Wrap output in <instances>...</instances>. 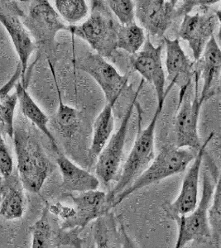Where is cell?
<instances>
[{
    "mask_svg": "<svg viewBox=\"0 0 221 248\" xmlns=\"http://www.w3.org/2000/svg\"><path fill=\"white\" fill-rule=\"evenodd\" d=\"M13 141L17 173L24 189L38 193L51 174V161L39 141L24 128H15Z\"/></svg>",
    "mask_w": 221,
    "mask_h": 248,
    "instance_id": "obj_2",
    "label": "cell"
},
{
    "mask_svg": "<svg viewBox=\"0 0 221 248\" xmlns=\"http://www.w3.org/2000/svg\"><path fill=\"white\" fill-rule=\"evenodd\" d=\"M75 65L95 79L104 93L106 104L112 106H114L123 91L128 86V76L121 75L116 68L99 54H88L77 60Z\"/></svg>",
    "mask_w": 221,
    "mask_h": 248,
    "instance_id": "obj_8",
    "label": "cell"
},
{
    "mask_svg": "<svg viewBox=\"0 0 221 248\" xmlns=\"http://www.w3.org/2000/svg\"><path fill=\"white\" fill-rule=\"evenodd\" d=\"M113 108L106 104L94 123L93 137L89 150V158L91 161L97 160L112 136L114 128Z\"/></svg>",
    "mask_w": 221,
    "mask_h": 248,
    "instance_id": "obj_22",
    "label": "cell"
},
{
    "mask_svg": "<svg viewBox=\"0 0 221 248\" xmlns=\"http://www.w3.org/2000/svg\"><path fill=\"white\" fill-rule=\"evenodd\" d=\"M93 237L96 248H134L125 229L110 210L95 219Z\"/></svg>",
    "mask_w": 221,
    "mask_h": 248,
    "instance_id": "obj_19",
    "label": "cell"
},
{
    "mask_svg": "<svg viewBox=\"0 0 221 248\" xmlns=\"http://www.w3.org/2000/svg\"><path fill=\"white\" fill-rule=\"evenodd\" d=\"M119 25L106 9H95L81 24L70 25L69 32L88 43L95 53L112 58L118 50Z\"/></svg>",
    "mask_w": 221,
    "mask_h": 248,
    "instance_id": "obj_5",
    "label": "cell"
},
{
    "mask_svg": "<svg viewBox=\"0 0 221 248\" xmlns=\"http://www.w3.org/2000/svg\"><path fill=\"white\" fill-rule=\"evenodd\" d=\"M171 1H172V2H173V3H174V4H177V3H178V2H179V0H171Z\"/></svg>",
    "mask_w": 221,
    "mask_h": 248,
    "instance_id": "obj_36",
    "label": "cell"
},
{
    "mask_svg": "<svg viewBox=\"0 0 221 248\" xmlns=\"http://www.w3.org/2000/svg\"><path fill=\"white\" fill-rule=\"evenodd\" d=\"M163 44L154 46L150 36L147 34V39L142 49L136 54L131 55V66L142 76L146 81L150 83L155 89L158 104L165 103L173 85L166 89V75L162 65V53Z\"/></svg>",
    "mask_w": 221,
    "mask_h": 248,
    "instance_id": "obj_10",
    "label": "cell"
},
{
    "mask_svg": "<svg viewBox=\"0 0 221 248\" xmlns=\"http://www.w3.org/2000/svg\"><path fill=\"white\" fill-rule=\"evenodd\" d=\"M92 10L95 9H105L104 0H91Z\"/></svg>",
    "mask_w": 221,
    "mask_h": 248,
    "instance_id": "obj_34",
    "label": "cell"
},
{
    "mask_svg": "<svg viewBox=\"0 0 221 248\" xmlns=\"http://www.w3.org/2000/svg\"><path fill=\"white\" fill-rule=\"evenodd\" d=\"M83 230L79 227L72 229L59 227L55 235L53 248H82L83 241L79 235Z\"/></svg>",
    "mask_w": 221,
    "mask_h": 248,
    "instance_id": "obj_30",
    "label": "cell"
},
{
    "mask_svg": "<svg viewBox=\"0 0 221 248\" xmlns=\"http://www.w3.org/2000/svg\"><path fill=\"white\" fill-rule=\"evenodd\" d=\"M0 172L2 178H9L15 173V163L4 137L1 135L0 142Z\"/></svg>",
    "mask_w": 221,
    "mask_h": 248,
    "instance_id": "obj_31",
    "label": "cell"
},
{
    "mask_svg": "<svg viewBox=\"0 0 221 248\" xmlns=\"http://www.w3.org/2000/svg\"><path fill=\"white\" fill-rule=\"evenodd\" d=\"M21 18L37 48L55 46L58 32L70 29L49 0H31L28 15Z\"/></svg>",
    "mask_w": 221,
    "mask_h": 248,
    "instance_id": "obj_6",
    "label": "cell"
},
{
    "mask_svg": "<svg viewBox=\"0 0 221 248\" xmlns=\"http://www.w3.org/2000/svg\"><path fill=\"white\" fill-rule=\"evenodd\" d=\"M49 66L51 68V74L54 79L58 96V108L55 114V124L60 134L65 139H71L77 133L79 128V113L75 108L65 105L63 102L59 85L57 83L56 72L51 62L48 61Z\"/></svg>",
    "mask_w": 221,
    "mask_h": 248,
    "instance_id": "obj_23",
    "label": "cell"
},
{
    "mask_svg": "<svg viewBox=\"0 0 221 248\" xmlns=\"http://www.w3.org/2000/svg\"><path fill=\"white\" fill-rule=\"evenodd\" d=\"M16 92L18 97L20 108L26 119H29L35 126L49 139V141L52 145L53 149L57 153L60 151L57 147V141L54 136L49 130V119L46 115L42 108L37 105V103L32 99L30 93L28 91V86L23 85L22 81H19L16 85Z\"/></svg>",
    "mask_w": 221,
    "mask_h": 248,
    "instance_id": "obj_21",
    "label": "cell"
},
{
    "mask_svg": "<svg viewBox=\"0 0 221 248\" xmlns=\"http://www.w3.org/2000/svg\"><path fill=\"white\" fill-rule=\"evenodd\" d=\"M215 133H210L202 143V146L196 153L190 168L187 170L182 181V188L176 200L170 203L163 205V209L167 217L174 220L182 215H188L196 209L199 203V182L202 163L206 148L211 140L214 139Z\"/></svg>",
    "mask_w": 221,
    "mask_h": 248,
    "instance_id": "obj_11",
    "label": "cell"
},
{
    "mask_svg": "<svg viewBox=\"0 0 221 248\" xmlns=\"http://www.w3.org/2000/svg\"><path fill=\"white\" fill-rule=\"evenodd\" d=\"M209 221L212 232V245L221 247V162L218 181L209 208Z\"/></svg>",
    "mask_w": 221,
    "mask_h": 248,
    "instance_id": "obj_28",
    "label": "cell"
},
{
    "mask_svg": "<svg viewBox=\"0 0 221 248\" xmlns=\"http://www.w3.org/2000/svg\"><path fill=\"white\" fill-rule=\"evenodd\" d=\"M164 103L158 104L156 111L145 128L142 127V110L138 101L135 102V108L138 113V132L136 139L133 143L130 153L128 154L125 166L123 167L121 175L117 181L116 185L107 194V203L109 209L113 200L128 188L133 181L142 174L151 162L155 158L154 141H155V130L159 116L162 113Z\"/></svg>",
    "mask_w": 221,
    "mask_h": 248,
    "instance_id": "obj_1",
    "label": "cell"
},
{
    "mask_svg": "<svg viewBox=\"0 0 221 248\" xmlns=\"http://www.w3.org/2000/svg\"><path fill=\"white\" fill-rule=\"evenodd\" d=\"M217 16L211 14L185 15L179 29L180 38L187 42L195 61L202 57L205 46L214 36Z\"/></svg>",
    "mask_w": 221,
    "mask_h": 248,
    "instance_id": "obj_15",
    "label": "cell"
},
{
    "mask_svg": "<svg viewBox=\"0 0 221 248\" xmlns=\"http://www.w3.org/2000/svg\"><path fill=\"white\" fill-rule=\"evenodd\" d=\"M22 74H23V70H22V65L18 64L17 69L15 71L14 76L10 78L9 81L6 83L5 85H3L0 91V96L6 95L9 94L11 92L12 90L14 88H16L17 83L20 81V79H22Z\"/></svg>",
    "mask_w": 221,
    "mask_h": 248,
    "instance_id": "obj_33",
    "label": "cell"
},
{
    "mask_svg": "<svg viewBox=\"0 0 221 248\" xmlns=\"http://www.w3.org/2000/svg\"><path fill=\"white\" fill-rule=\"evenodd\" d=\"M166 46V69L167 79L173 86L177 85L180 88L178 102L182 101L188 92L195 78V61L187 57L183 51L180 41L163 37Z\"/></svg>",
    "mask_w": 221,
    "mask_h": 248,
    "instance_id": "obj_13",
    "label": "cell"
},
{
    "mask_svg": "<svg viewBox=\"0 0 221 248\" xmlns=\"http://www.w3.org/2000/svg\"><path fill=\"white\" fill-rule=\"evenodd\" d=\"M73 202L74 216L71 219L63 221V229H72L79 227L85 229L89 223L109 211L107 194L98 189L67 195Z\"/></svg>",
    "mask_w": 221,
    "mask_h": 248,
    "instance_id": "obj_14",
    "label": "cell"
},
{
    "mask_svg": "<svg viewBox=\"0 0 221 248\" xmlns=\"http://www.w3.org/2000/svg\"><path fill=\"white\" fill-rule=\"evenodd\" d=\"M55 9L69 25H75L88 17L89 6L86 0H54Z\"/></svg>",
    "mask_w": 221,
    "mask_h": 248,
    "instance_id": "obj_26",
    "label": "cell"
},
{
    "mask_svg": "<svg viewBox=\"0 0 221 248\" xmlns=\"http://www.w3.org/2000/svg\"><path fill=\"white\" fill-rule=\"evenodd\" d=\"M215 186L210 173L203 172L202 198L198 205L188 215L176 217L178 233L175 248H185L188 243L194 242L198 244L212 245V232L209 221V208L212 201Z\"/></svg>",
    "mask_w": 221,
    "mask_h": 248,
    "instance_id": "obj_4",
    "label": "cell"
},
{
    "mask_svg": "<svg viewBox=\"0 0 221 248\" xmlns=\"http://www.w3.org/2000/svg\"><path fill=\"white\" fill-rule=\"evenodd\" d=\"M18 103V97L15 93L0 96V130L1 135L14 139L15 136V113Z\"/></svg>",
    "mask_w": 221,
    "mask_h": 248,
    "instance_id": "obj_27",
    "label": "cell"
},
{
    "mask_svg": "<svg viewBox=\"0 0 221 248\" xmlns=\"http://www.w3.org/2000/svg\"><path fill=\"white\" fill-rule=\"evenodd\" d=\"M23 186L18 173H14L1 181L0 214L6 220L19 219L25 211Z\"/></svg>",
    "mask_w": 221,
    "mask_h": 248,
    "instance_id": "obj_20",
    "label": "cell"
},
{
    "mask_svg": "<svg viewBox=\"0 0 221 248\" xmlns=\"http://www.w3.org/2000/svg\"><path fill=\"white\" fill-rule=\"evenodd\" d=\"M195 156L189 148H179L176 146L164 147L142 174L113 200L110 208L116 207L139 189L184 172Z\"/></svg>",
    "mask_w": 221,
    "mask_h": 248,
    "instance_id": "obj_3",
    "label": "cell"
},
{
    "mask_svg": "<svg viewBox=\"0 0 221 248\" xmlns=\"http://www.w3.org/2000/svg\"><path fill=\"white\" fill-rule=\"evenodd\" d=\"M57 164L63 178L62 188L66 193H82L99 188L97 175L78 167L61 152L57 153Z\"/></svg>",
    "mask_w": 221,
    "mask_h": 248,
    "instance_id": "obj_18",
    "label": "cell"
},
{
    "mask_svg": "<svg viewBox=\"0 0 221 248\" xmlns=\"http://www.w3.org/2000/svg\"></svg>",
    "mask_w": 221,
    "mask_h": 248,
    "instance_id": "obj_37",
    "label": "cell"
},
{
    "mask_svg": "<svg viewBox=\"0 0 221 248\" xmlns=\"http://www.w3.org/2000/svg\"><path fill=\"white\" fill-rule=\"evenodd\" d=\"M221 0H183L178 8L176 9V17H184L189 15L196 7L207 8L218 3Z\"/></svg>",
    "mask_w": 221,
    "mask_h": 248,
    "instance_id": "obj_32",
    "label": "cell"
},
{
    "mask_svg": "<svg viewBox=\"0 0 221 248\" xmlns=\"http://www.w3.org/2000/svg\"><path fill=\"white\" fill-rule=\"evenodd\" d=\"M143 83L144 79H142L138 91L134 93L133 100L131 101L125 111L121 124L117 130L116 133L111 136L108 143L106 144L102 153H100L99 157L97 158L95 173L99 181H102L105 185L110 184L118 175L119 167L122 161L131 116L133 114V109L135 108V102L138 99L140 91L142 90Z\"/></svg>",
    "mask_w": 221,
    "mask_h": 248,
    "instance_id": "obj_7",
    "label": "cell"
},
{
    "mask_svg": "<svg viewBox=\"0 0 221 248\" xmlns=\"http://www.w3.org/2000/svg\"><path fill=\"white\" fill-rule=\"evenodd\" d=\"M0 22L3 24L6 31H8L15 51L17 52L20 65H22L23 74L21 81L23 85L28 86V80L26 79L29 58L37 49V44L19 15L1 12Z\"/></svg>",
    "mask_w": 221,
    "mask_h": 248,
    "instance_id": "obj_17",
    "label": "cell"
},
{
    "mask_svg": "<svg viewBox=\"0 0 221 248\" xmlns=\"http://www.w3.org/2000/svg\"><path fill=\"white\" fill-rule=\"evenodd\" d=\"M176 6L171 0H136L135 17L149 36L164 37L176 18Z\"/></svg>",
    "mask_w": 221,
    "mask_h": 248,
    "instance_id": "obj_12",
    "label": "cell"
},
{
    "mask_svg": "<svg viewBox=\"0 0 221 248\" xmlns=\"http://www.w3.org/2000/svg\"><path fill=\"white\" fill-rule=\"evenodd\" d=\"M195 76L202 79L200 98L202 101L215 95L221 76V49L215 36L208 43L202 57L195 61Z\"/></svg>",
    "mask_w": 221,
    "mask_h": 248,
    "instance_id": "obj_16",
    "label": "cell"
},
{
    "mask_svg": "<svg viewBox=\"0 0 221 248\" xmlns=\"http://www.w3.org/2000/svg\"><path fill=\"white\" fill-rule=\"evenodd\" d=\"M109 8L119 23L127 25L135 22V3L133 0H106Z\"/></svg>",
    "mask_w": 221,
    "mask_h": 248,
    "instance_id": "obj_29",
    "label": "cell"
},
{
    "mask_svg": "<svg viewBox=\"0 0 221 248\" xmlns=\"http://www.w3.org/2000/svg\"><path fill=\"white\" fill-rule=\"evenodd\" d=\"M216 16L218 18V21L220 22V29H219L218 39L221 41V9L216 12Z\"/></svg>",
    "mask_w": 221,
    "mask_h": 248,
    "instance_id": "obj_35",
    "label": "cell"
},
{
    "mask_svg": "<svg viewBox=\"0 0 221 248\" xmlns=\"http://www.w3.org/2000/svg\"><path fill=\"white\" fill-rule=\"evenodd\" d=\"M147 39L145 30L136 22L127 25L119 24L118 29V49L133 55L140 51Z\"/></svg>",
    "mask_w": 221,
    "mask_h": 248,
    "instance_id": "obj_25",
    "label": "cell"
},
{
    "mask_svg": "<svg viewBox=\"0 0 221 248\" xmlns=\"http://www.w3.org/2000/svg\"><path fill=\"white\" fill-rule=\"evenodd\" d=\"M49 204L46 203L43 213L37 222L32 226L30 231L32 233V248H53L54 237L57 229L50 219Z\"/></svg>",
    "mask_w": 221,
    "mask_h": 248,
    "instance_id": "obj_24",
    "label": "cell"
},
{
    "mask_svg": "<svg viewBox=\"0 0 221 248\" xmlns=\"http://www.w3.org/2000/svg\"><path fill=\"white\" fill-rule=\"evenodd\" d=\"M204 102L199 94V82L195 81V96L190 98L187 92L182 101L178 102L174 120L175 144L179 148H189L198 152L202 147L199 135L198 123Z\"/></svg>",
    "mask_w": 221,
    "mask_h": 248,
    "instance_id": "obj_9",
    "label": "cell"
}]
</instances>
